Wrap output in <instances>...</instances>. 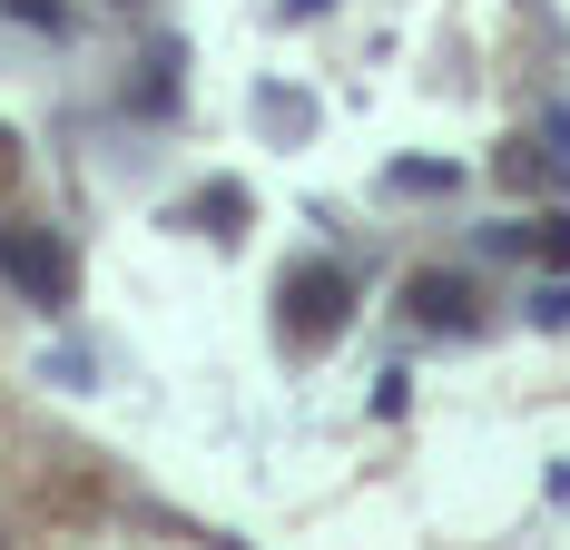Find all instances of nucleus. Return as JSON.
<instances>
[{"label":"nucleus","mask_w":570,"mask_h":550,"mask_svg":"<svg viewBox=\"0 0 570 550\" xmlns=\"http://www.w3.org/2000/svg\"><path fill=\"white\" fill-rule=\"evenodd\" d=\"M423 315H433V325L453 315V325H462V315H472V295H462V285H443V275H423Z\"/></svg>","instance_id":"obj_1"}]
</instances>
